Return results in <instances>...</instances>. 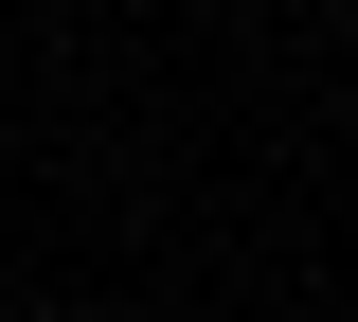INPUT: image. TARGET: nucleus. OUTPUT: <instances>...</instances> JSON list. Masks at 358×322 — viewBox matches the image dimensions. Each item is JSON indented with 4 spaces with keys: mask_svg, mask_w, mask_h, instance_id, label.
<instances>
[{
    "mask_svg": "<svg viewBox=\"0 0 358 322\" xmlns=\"http://www.w3.org/2000/svg\"><path fill=\"white\" fill-rule=\"evenodd\" d=\"M0 322H18V305H0Z\"/></svg>",
    "mask_w": 358,
    "mask_h": 322,
    "instance_id": "nucleus-1",
    "label": "nucleus"
}]
</instances>
